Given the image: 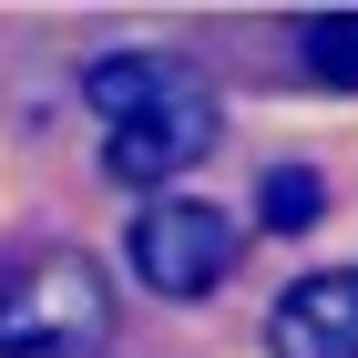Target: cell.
Masks as SVG:
<instances>
[{
    "label": "cell",
    "instance_id": "obj_6",
    "mask_svg": "<svg viewBox=\"0 0 358 358\" xmlns=\"http://www.w3.org/2000/svg\"><path fill=\"white\" fill-rule=\"evenodd\" d=\"M307 72L328 92H358V10H328V21H307Z\"/></svg>",
    "mask_w": 358,
    "mask_h": 358
},
{
    "label": "cell",
    "instance_id": "obj_2",
    "mask_svg": "<svg viewBox=\"0 0 358 358\" xmlns=\"http://www.w3.org/2000/svg\"><path fill=\"white\" fill-rule=\"evenodd\" d=\"M113 338V287L92 256L52 246L0 276V358H92Z\"/></svg>",
    "mask_w": 358,
    "mask_h": 358
},
{
    "label": "cell",
    "instance_id": "obj_5",
    "mask_svg": "<svg viewBox=\"0 0 358 358\" xmlns=\"http://www.w3.org/2000/svg\"><path fill=\"white\" fill-rule=\"evenodd\" d=\"M256 194H266V205H256V225H266V236H307V225L328 215V174H317V164H276Z\"/></svg>",
    "mask_w": 358,
    "mask_h": 358
},
{
    "label": "cell",
    "instance_id": "obj_4",
    "mask_svg": "<svg viewBox=\"0 0 358 358\" xmlns=\"http://www.w3.org/2000/svg\"><path fill=\"white\" fill-rule=\"evenodd\" d=\"M276 358H358V266H317L266 307Z\"/></svg>",
    "mask_w": 358,
    "mask_h": 358
},
{
    "label": "cell",
    "instance_id": "obj_3",
    "mask_svg": "<svg viewBox=\"0 0 358 358\" xmlns=\"http://www.w3.org/2000/svg\"><path fill=\"white\" fill-rule=\"evenodd\" d=\"M123 246H134V276L154 287V297H215L225 276H236L246 225L225 215V205H205V194H154Z\"/></svg>",
    "mask_w": 358,
    "mask_h": 358
},
{
    "label": "cell",
    "instance_id": "obj_1",
    "mask_svg": "<svg viewBox=\"0 0 358 358\" xmlns=\"http://www.w3.org/2000/svg\"><path fill=\"white\" fill-rule=\"evenodd\" d=\"M83 92H92V113H103V174L134 185V194L174 185V174L225 134L205 72L174 62V52H113V62L83 72Z\"/></svg>",
    "mask_w": 358,
    "mask_h": 358
}]
</instances>
